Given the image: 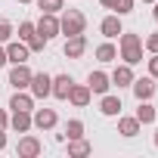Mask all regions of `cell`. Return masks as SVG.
I'll return each instance as SVG.
<instances>
[{
	"mask_svg": "<svg viewBox=\"0 0 158 158\" xmlns=\"http://www.w3.org/2000/svg\"><path fill=\"white\" fill-rule=\"evenodd\" d=\"M143 50H149V53H158V31H152V34L143 40Z\"/></svg>",
	"mask_w": 158,
	"mask_h": 158,
	"instance_id": "29",
	"label": "cell"
},
{
	"mask_svg": "<svg viewBox=\"0 0 158 158\" xmlns=\"http://www.w3.org/2000/svg\"><path fill=\"white\" fill-rule=\"evenodd\" d=\"M96 59H99V62H115V59H118V47H115L112 40L99 44V47H96Z\"/></svg>",
	"mask_w": 158,
	"mask_h": 158,
	"instance_id": "23",
	"label": "cell"
},
{
	"mask_svg": "<svg viewBox=\"0 0 158 158\" xmlns=\"http://www.w3.org/2000/svg\"><path fill=\"white\" fill-rule=\"evenodd\" d=\"M6 149V130H0V152Z\"/></svg>",
	"mask_w": 158,
	"mask_h": 158,
	"instance_id": "33",
	"label": "cell"
},
{
	"mask_svg": "<svg viewBox=\"0 0 158 158\" xmlns=\"http://www.w3.org/2000/svg\"><path fill=\"white\" fill-rule=\"evenodd\" d=\"M13 22L10 19H0V44H6V40H13Z\"/></svg>",
	"mask_w": 158,
	"mask_h": 158,
	"instance_id": "26",
	"label": "cell"
},
{
	"mask_svg": "<svg viewBox=\"0 0 158 158\" xmlns=\"http://www.w3.org/2000/svg\"><path fill=\"white\" fill-rule=\"evenodd\" d=\"M158 118V109L152 106V99H139V109H136V121L146 127V124H155Z\"/></svg>",
	"mask_w": 158,
	"mask_h": 158,
	"instance_id": "20",
	"label": "cell"
},
{
	"mask_svg": "<svg viewBox=\"0 0 158 158\" xmlns=\"http://www.w3.org/2000/svg\"><path fill=\"white\" fill-rule=\"evenodd\" d=\"M62 53H65V59H81V56L87 53V37H84V34H71V37H65Z\"/></svg>",
	"mask_w": 158,
	"mask_h": 158,
	"instance_id": "10",
	"label": "cell"
},
{
	"mask_svg": "<svg viewBox=\"0 0 158 158\" xmlns=\"http://www.w3.org/2000/svg\"><path fill=\"white\" fill-rule=\"evenodd\" d=\"M3 47H6V62H10V65L28 62V56H31V50H28V44H25V40H6Z\"/></svg>",
	"mask_w": 158,
	"mask_h": 158,
	"instance_id": "8",
	"label": "cell"
},
{
	"mask_svg": "<svg viewBox=\"0 0 158 158\" xmlns=\"http://www.w3.org/2000/svg\"><path fill=\"white\" fill-rule=\"evenodd\" d=\"M87 28V16L81 10H62L59 13V34L71 37V34H84Z\"/></svg>",
	"mask_w": 158,
	"mask_h": 158,
	"instance_id": "2",
	"label": "cell"
},
{
	"mask_svg": "<svg viewBox=\"0 0 158 158\" xmlns=\"http://www.w3.org/2000/svg\"><path fill=\"white\" fill-rule=\"evenodd\" d=\"M93 152V143H87L84 136H77V139H68V158H84Z\"/></svg>",
	"mask_w": 158,
	"mask_h": 158,
	"instance_id": "22",
	"label": "cell"
},
{
	"mask_svg": "<svg viewBox=\"0 0 158 158\" xmlns=\"http://www.w3.org/2000/svg\"><path fill=\"white\" fill-rule=\"evenodd\" d=\"M40 152H44V143H40L37 136H31V133L19 136V146H16V155H19V158H37Z\"/></svg>",
	"mask_w": 158,
	"mask_h": 158,
	"instance_id": "6",
	"label": "cell"
},
{
	"mask_svg": "<svg viewBox=\"0 0 158 158\" xmlns=\"http://www.w3.org/2000/svg\"><path fill=\"white\" fill-rule=\"evenodd\" d=\"M121 96H112V93H102V99H99V112L106 115V118H118L121 115Z\"/></svg>",
	"mask_w": 158,
	"mask_h": 158,
	"instance_id": "17",
	"label": "cell"
},
{
	"mask_svg": "<svg viewBox=\"0 0 158 158\" xmlns=\"http://www.w3.org/2000/svg\"><path fill=\"white\" fill-rule=\"evenodd\" d=\"M10 109L13 112H34V96L28 90H16L10 96Z\"/></svg>",
	"mask_w": 158,
	"mask_h": 158,
	"instance_id": "16",
	"label": "cell"
},
{
	"mask_svg": "<svg viewBox=\"0 0 158 158\" xmlns=\"http://www.w3.org/2000/svg\"><path fill=\"white\" fill-rule=\"evenodd\" d=\"M99 31H102V37H106V40H115V37L124 31V25H121V16H118V13L106 16V19L99 22Z\"/></svg>",
	"mask_w": 158,
	"mask_h": 158,
	"instance_id": "13",
	"label": "cell"
},
{
	"mask_svg": "<svg viewBox=\"0 0 158 158\" xmlns=\"http://www.w3.org/2000/svg\"><path fill=\"white\" fill-rule=\"evenodd\" d=\"M149 74L158 81V53H152V59H149Z\"/></svg>",
	"mask_w": 158,
	"mask_h": 158,
	"instance_id": "30",
	"label": "cell"
},
{
	"mask_svg": "<svg viewBox=\"0 0 158 158\" xmlns=\"http://www.w3.org/2000/svg\"><path fill=\"white\" fill-rule=\"evenodd\" d=\"M99 3H102L106 10H115V3H118V0H99Z\"/></svg>",
	"mask_w": 158,
	"mask_h": 158,
	"instance_id": "34",
	"label": "cell"
},
{
	"mask_svg": "<svg viewBox=\"0 0 158 158\" xmlns=\"http://www.w3.org/2000/svg\"><path fill=\"white\" fill-rule=\"evenodd\" d=\"M87 87H90V93H96V96H102V93H109V87H112V77L106 74V71H90L87 74Z\"/></svg>",
	"mask_w": 158,
	"mask_h": 158,
	"instance_id": "11",
	"label": "cell"
},
{
	"mask_svg": "<svg viewBox=\"0 0 158 158\" xmlns=\"http://www.w3.org/2000/svg\"><path fill=\"white\" fill-rule=\"evenodd\" d=\"M16 3H34V0H16Z\"/></svg>",
	"mask_w": 158,
	"mask_h": 158,
	"instance_id": "37",
	"label": "cell"
},
{
	"mask_svg": "<svg viewBox=\"0 0 158 158\" xmlns=\"http://www.w3.org/2000/svg\"><path fill=\"white\" fill-rule=\"evenodd\" d=\"M112 77V84L121 90V87H130L133 84V65H127V62H121V65H115V71L109 74Z\"/></svg>",
	"mask_w": 158,
	"mask_h": 158,
	"instance_id": "14",
	"label": "cell"
},
{
	"mask_svg": "<svg viewBox=\"0 0 158 158\" xmlns=\"http://www.w3.org/2000/svg\"><path fill=\"white\" fill-rule=\"evenodd\" d=\"M31 68H28V62H19V65H13L10 68V77H6V84L13 87V90H28V84H31Z\"/></svg>",
	"mask_w": 158,
	"mask_h": 158,
	"instance_id": "4",
	"label": "cell"
},
{
	"mask_svg": "<svg viewBox=\"0 0 158 158\" xmlns=\"http://www.w3.org/2000/svg\"><path fill=\"white\" fill-rule=\"evenodd\" d=\"M133 6H136V0H118V3H115V13H118V16H127V13H133Z\"/></svg>",
	"mask_w": 158,
	"mask_h": 158,
	"instance_id": "27",
	"label": "cell"
},
{
	"mask_svg": "<svg viewBox=\"0 0 158 158\" xmlns=\"http://www.w3.org/2000/svg\"><path fill=\"white\" fill-rule=\"evenodd\" d=\"M34 34H37L34 22H19V40H25V44H28V40L34 37Z\"/></svg>",
	"mask_w": 158,
	"mask_h": 158,
	"instance_id": "25",
	"label": "cell"
},
{
	"mask_svg": "<svg viewBox=\"0 0 158 158\" xmlns=\"http://www.w3.org/2000/svg\"><path fill=\"white\" fill-rule=\"evenodd\" d=\"M47 44H50V40H44L40 34H34V37L28 40V50H31V53H44V47H47Z\"/></svg>",
	"mask_w": 158,
	"mask_h": 158,
	"instance_id": "28",
	"label": "cell"
},
{
	"mask_svg": "<svg viewBox=\"0 0 158 158\" xmlns=\"http://www.w3.org/2000/svg\"><path fill=\"white\" fill-rule=\"evenodd\" d=\"M90 99H93V93H90V87H87V84H71L68 102H71L74 109H87V106H90Z\"/></svg>",
	"mask_w": 158,
	"mask_h": 158,
	"instance_id": "12",
	"label": "cell"
},
{
	"mask_svg": "<svg viewBox=\"0 0 158 158\" xmlns=\"http://www.w3.org/2000/svg\"><path fill=\"white\" fill-rule=\"evenodd\" d=\"M152 143H155V149H158V127H155V136H152Z\"/></svg>",
	"mask_w": 158,
	"mask_h": 158,
	"instance_id": "36",
	"label": "cell"
},
{
	"mask_svg": "<svg viewBox=\"0 0 158 158\" xmlns=\"http://www.w3.org/2000/svg\"><path fill=\"white\" fill-rule=\"evenodd\" d=\"M31 121H34V127L37 130H53L56 124H59V115H56V109H34L31 112Z\"/></svg>",
	"mask_w": 158,
	"mask_h": 158,
	"instance_id": "9",
	"label": "cell"
},
{
	"mask_svg": "<svg viewBox=\"0 0 158 158\" xmlns=\"http://www.w3.org/2000/svg\"><path fill=\"white\" fill-rule=\"evenodd\" d=\"M130 90H133V96H136V102H139V99H152L155 90H158V84H155L152 74H146V77H133Z\"/></svg>",
	"mask_w": 158,
	"mask_h": 158,
	"instance_id": "7",
	"label": "cell"
},
{
	"mask_svg": "<svg viewBox=\"0 0 158 158\" xmlns=\"http://www.w3.org/2000/svg\"><path fill=\"white\" fill-rule=\"evenodd\" d=\"M152 6H155V10H152V19L158 22V0H155V3H152Z\"/></svg>",
	"mask_w": 158,
	"mask_h": 158,
	"instance_id": "35",
	"label": "cell"
},
{
	"mask_svg": "<svg viewBox=\"0 0 158 158\" xmlns=\"http://www.w3.org/2000/svg\"><path fill=\"white\" fill-rule=\"evenodd\" d=\"M34 28H37V34L44 40H53V37H59V16L56 13H40V19L34 22Z\"/></svg>",
	"mask_w": 158,
	"mask_h": 158,
	"instance_id": "5",
	"label": "cell"
},
{
	"mask_svg": "<svg viewBox=\"0 0 158 158\" xmlns=\"http://www.w3.org/2000/svg\"><path fill=\"white\" fill-rule=\"evenodd\" d=\"M77 136H84V121H81V118L65 121V130H62V133H56V139H59V143H65V139H77Z\"/></svg>",
	"mask_w": 158,
	"mask_h": 158,
	"instance_id": "19",
	"label": "cell"
},
{
	"mask_svg": "<svg viewBox=\"0 0 158 158\" xmlns=\"http://www.w3.org/2000/svg\"><path fill=\"white\" fill-rule=\"evenodd\" d=\"M34 3H37L40 13H56V16H59V13L65 10V0H34Z\"/></svg>",
	"mask_w": 158,
	"mask_h": 158,
	"instance_id": "24",
	"label": "cell"
},
{
	"mask_svg": "<svg viewBox=\"0 0 158 158\" xmlns=\"http://www.w3.org/2000/svg\"><path fill=\"white\" fill-rule=\"evenodd\" d=\"M71 84H74L71 74H53V90H50V96H56V99H68Z\"/></svg>",
	"mask_w": 158,
	"mask_h": 158,
	"instance_id": "15",
	"label": "cell"
},
{
	"mask_svg": "<svg viewBox=\"0 0 158 158\" xmlns=\"http://www.w3.org/2000/svg\"><path fill=\"white\" fill-rule=\"evenodd\" d=\"M50 90H53V74H47V71H34V74H31V84H28V93H31L34 99H47Z\"/></svg>",
	"mask_w": 158,
	"mask_h": 158,
	"instance_id": "3",
	"label": "cell"
},
{
	"mask_svg": "<svg viewBox=\"0 0 158 158\" xmlns=\"http://www.w3.org/2000/svg\"><path fill=\"white\" fill-rule=\"evenodd\" d=\"M139 130H143V124L136 121V115H127V118H121V115H118V133H121V136L133 139Z\"/></svg>",
	"mask_w": 158,
	"mask_h": 158,
	"instance_id": "18",
	"label": "cell"
},
{
	"mask_svg": "<svg viewBox=\"0 0 158 158\" xmlns=\"http://www.w3.org/2000/svg\"><path fill=\"white\" fill-rule=\"evenodd\" d=\"M3 65H6V47L0 44V68H3Z\"/></svg>",
	"mask_w": 158,
	"mask_h": 158,
	"instance_id": "32",
	"label": "cell"
},
{
	"mask_svg": "<svg viewBox=\"0 0 158 158\" xmlns=\"http://www.w3.org/2000/svg\"><path fill=\"white\" fill-rule=\"evenodd\" d=\"M10 127H13L16 133H28V130L34 127V121H31V112H13V118H10Z\"/></svg>",
	"mask_w": 158,
	"mask_h": 158,
	"instance_id": "21",
	"label": "cell"
},
{
	"mask_svg": "<svg viewBox=\"0 0 158 158\" xmlns=\"http://www.w3.org/2000/svg\"><path fill=\"white\" fill-rule=\"evenodd\" d=\"M6 127H10V115L0 109V130H6Z\"/></svg>",
	"mask_w": 158,
	"mask_h": 158,
	"instance_id": "31",
	"label": "cell"
},
{
	"mask_svg": "<svg viewBox=\"0 0 158 158\" xmlns=\"http://www.w3.org/2000/svg\"><path fill=\"white\" fill-rule=\"evenodd\" d=\"M118 56L127 65H139L143 62V37L133 31H121L118 34Z\"/></svg>",
	"mask_w": 158,
	"mask_h": 158,
	"instance_id": "1",
	"label": "cell"
}]
</instances>
